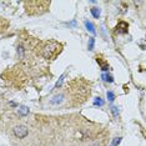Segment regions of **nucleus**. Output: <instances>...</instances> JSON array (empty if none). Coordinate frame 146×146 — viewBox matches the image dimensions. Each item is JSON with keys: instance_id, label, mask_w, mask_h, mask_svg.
<instances>
[{"instance_id": "obj_1", "label": "nucleus", "mask_w": 146, "mask_h": 146, "mask_svg": "<svg viewBox=\"0 0 146 146\" xmlns=\"http://www.w3.org/2000/svg\"><path fill=\"white\" fill-rule=\"evenodd\" d=\"M60 48L61 46H60V44H58V42H54V41L48 42V44L45 45V48L42 49V56H44L45 59H50L56 52H59Z\"/></svg>"}, {"instance_id": "obj_2", "label": "nucleus", "mask_w": 146, "mask_h": 146, "mask_svg": "<svg viewBox=\"0 0 146 146\" xmlns=\"http://www.w3.org/2000/svg\"><path fill=\"white\" fill-rule=\"evenodd\" d=\"M13 131H14V135L18 139H25L26 136H28V134H29V130H28V127H26L25 125H18V126H15Z\"/></svg>"}, {"instance_id": "obj_3", "label": "nucleus", "mask_w": 146, "mask_h": 146, "mask_svg": "<svg viewBox=\"0 0 146 146\" xmlns=\"http://www.w3.org/2000/svg\"><path fill=\"white\" fill-rule=\"evenodd\" d=\"M127 28H129V25L125 21H120L117 24V26H116V33H121V34L127 33Z\"/></svg>"}, {"instance_id": "obj_4", "label": "nucleus", "mask_w": 146, "mask_h": 146, "mask_svg": "<svg viewBox=\"0 0 146 146\" xmlns=\"http://www.w3.org/2000/svg\"><path fill=\"white\" fill-rule=\"evenodd\" d=\"M64 101V95L62 94H59V95H55L54 98L50 100V104L51 105H60L61 102Z\"/></svg>"}, {"instance_id": "obj_5", "label": "nucleus", "mask_w": 146, "mask_h": 146, "mask_svg": "<svg viewBox=\"0 0 146 146\" xmlns=\"http://www.w3.org/2000/svg\"><path fill=\"white\" fill-rule=\"evenodd\" d=\"M90 11H91V14H92V16H94L95 19H99V18H100V9H99V8L94 6V8L90 9Z\"/></svg>"}, {"instance_id": "obj_6", "label": "nucleus", "mask_w": 146, "mask_h": 146, "mask_svg": "<svg viewBox=\"0 0 146 146\" xmlns=\"http://www.w3.org/2000/svg\"><path fill=\"white\" fill-rule=\"evenodd\" d=\"M85 26H86V29L91 33V34H95V28H94V25L91 24V21L85 20Z\"/></svg>"}, {"instance_id": "obj_7", "label": "nucleus", "mask_w": 146, "mask_h": 146, "mask_svg": "<svg viewBox=\"0 0 146 146\" xmlns=\"http://www.w3.org/2000/svg\"><path fill=\"white\" fill-rule=\"evenodd\" d=\"M18 111H19V114L23 115V116H24V115H28V114H29V109H28V108H25V106H21V108L19 109Z\"/></svg>"}, {"instance_id": "obj_8", "label": "nucleus", "mask_w": 146, "mask_h": 146, "mask_svg": "<svg viewBox=\"0 0 146 146\" xmlns=\"http://www.w3.org/2000/svg\"><path fill=\"white\" fill-rule=\"evenodd\" d=\"M64 79H65V74L61 75L60 78H59V81L55 84V88H56V89H59V88H60V86L62 85V82H64Z\"/></svg>"}, {"instance_id": "obj_9", "label": "nucleus", "mask_w": 146, "mask_h": 146, "mask_svg": "<svg viewBox=\"0 0 146 146\" xmlns=\"http://www.w3.org/2000/svg\"><path fill=\"white\" fill-rule=\"evenodd\" d=\"M102 79H104V81H108V82H112V81H114L112 76L108 75V74H102Z\"/></svg>"}, {"instance_id": "obj_10", "label": "nucleus", "mask_w": 146, "mask_h": 146, "mask_svg": "<svg viewBox=\"0 0 146 146\" xmlns=\"http://www.w3.org/2000/svg\"><path fill=\"white\" fill-rule=\"evenodd\" d=\"M106 96H108V99H109L110 101H114V100H115V94H114L112 91H110V90L106 92Z\"/></svg>"}, {"instance_id": "obj_11", "label": "nucleus", "mask_w": 146, "mask_h": 146, "mask_svg": "<svg viewBox=\"0 0 146 146\" xmlns=\"http://www.w3.org/2000/svg\"><path fill=\"white\" fill-rule=\"evenodd\" d=\"M94 105L95 106H102V105H104V101L101 100V98H96L94 100Z\"/></svg>"}, {"instance_id": "obj_12", "label": "nucleus", "mask_w": 146, "mask_h": 146, "mask_svg": "<svg viewBox=\"0 0 146 146\" xmlns=\"http://www.w3.org/2000/svg\"><path fill=\"white\" fill-rule=\"evenodd\" d=\"M94 42H95L94 38H90V39H89V46H88L89 50H92V49H94Z\"/></svg>"}, {"instance_id": "obj_13", "label": "nucleus", "mask_w": 146, "mask_h": 146, "mask_svg": "<svg viewBox=\"0 0 146 146\" xmlns=\"http://www.w3.org/2000/svg\"><path fill=\"white\" fill-rule=\"evenodd\" d=\"M111 111H112V114H114L115 117L119 115V109L116 108V106H111Z\"/></svg>"}, {"instance_id": "obj_14", "label": "nucleus", "mask_w": 146, "mask_h": 146, "mask_svg": "<svg viewBox=\"0 0 146 146\" xmlns=\"http://www.w3.org/2000/svg\"><path fill=\"white\" fill-rule=\"evenodd\" d=\"M18 51H19V58L23 59V56H24V48H23V46H19Z\"/></svg>"}, {"instance_id": "obj_15", "label": "nucleus", "mask_w": 146, "mask_h": 146, "mask_svg": "<svg viewBox=\"0 0 146 146\" xmlns=\"http://www.w3.org/2000/svg\"><path fill=\"white\" fill-rule=\"evenodd\" d=\"M121 142V137H116L114 141H112V145L111 146H119V144Z\"/></svg>"}, {"instance_id": "obj_16", "label": "nucleus", "mask_w": 146, "mask_h": 146, "mask_svg": "<svg viewBox=\"0 0 146 146\" xmlns=\"http://www.w3.org/2000/svg\"><path fill=\"white\" fill-rule=\"evenodd\" d=\"M90 146H101V145L98 144V142H95V144H92V145H90Z\"/></svg>"}]
</instances>
